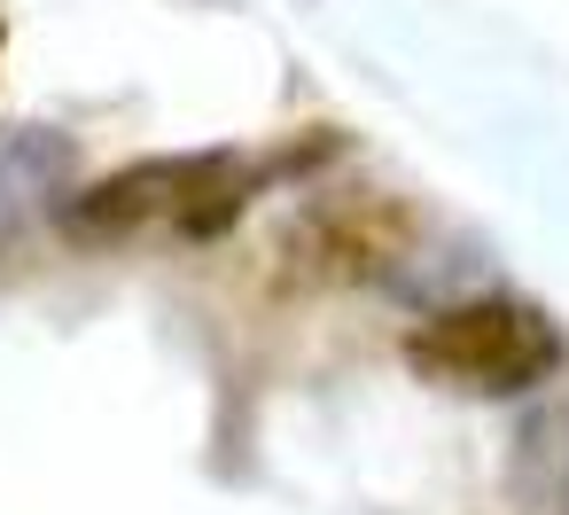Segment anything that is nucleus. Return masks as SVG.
Masks as SVG:
<instances>
[{
  "label": "nucleus",
  "instance_id": "obj_1",
  "mask_svg": "<svg viewBox=\"0 0 569 515\" xmlns=\"http://www.w3.org/2000/svg\"><path fill=\"white\" fill-rule=\"evenodd\" d=\"M406 367L421 383H452L476 398H515L538 390L561 367V336L538 305L515 297H476V305H445L406 336Z\"/></svg>",
  "mask_w": 569,
  "mask_h": 515
},
{
  "label": "nucleus",
  "instance_id": "obj_2",
  "mask_svg": "<svg viewBox=\"0 0 569 515\" xmlns=\"http://www.w3.org/2000/svg\"><path fill=\"white\" fill-rule=\"evenodd\" d=\"M211 165H219V157H149V165H133V172H110L102 188H87V196L63 204V227H71L79 242H102V235L149 227V219H180L188 196L211 180Z\"/></svg>",
  "mask_w": 569,
  "mask_h": 515
},
{
  "label": "nucleus",
  "instance_id": "obj_3",
  "mask_svg": "<svg viewBox=\"0 0 569 515\" xmlns=\"http://www.w3.org/2000/svg\"><path fill=\"white\" fill-rule=\"evenodd\" d=\"M71 165H79V149L56 126H9L0 133V235H17L24 219L63 204L71 196Z\"/></svg>",
  "mask_w": 569,
  "mask_h": 515
},
{
  "label": "nucleus",
  "instance_id": "obj_4",
  "mask_svg": "<svg viewBox=\"0 0 569 515\" xmlns=\"http://www.w3.org/2000/svg\"><path fill=\"white\" fill-rule=\"evenodd\" d=\"M530 460H553V476H538V484H530V499L561 515V507H569V422H561V414L522 429V468H530Z\"/></svg>",
  "mask_w": 569,
  "mask_h": 515
}]
</instances>
